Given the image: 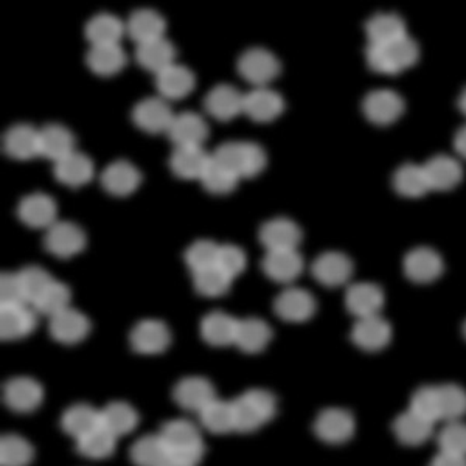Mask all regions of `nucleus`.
<instances>
[{"label": "nucleus", "instance_id": "1", "mask_svg": "<svg viewBox=\"0 0 466 466\" xmlns=\"http://www.w3.org/2000/svg\"><path fill=\"white\" fill-rule=\"evenodd\" d=\"M160 437L170 454V461H184L197 466L201 461L206 445L197 424L188 420H171L162 426Z\"/></svg>", "mask_w": 466, "mask_h": 466}, {"label": "nucleus", "instance_id": "2", "mask_svg": "<svg viewBox=\"0 0 466 466\" xmlns=\"http://www.w3.org/2000/svg\"><path fill=\"white\" fill-rule=\"evenodd\" d=\"M367 64L373 72L381 75H398L412 67L420 58L419 44L412 37L404 36L386 46L366 48Z\"/></svg>", "mask_w": 466, "mask_h": 466}, {"label": "nucleus", "instance_id": "3", "mask_svg": "<svg viewBox=\"0 0 466 466\" xmlns=\"http://www.w3.org/2000/svg\"><path fill=\"white\" fill-rule=\"evenodd\" d=\"M235 431L254 432L274 419L277 400L272 393L263 389H252L232 401Z\"/></svg>", "mask_w": 466, "mask_h": 466}, {"label": "nucleus", "instance_id": "4", "mask_svg": "<svg viewBox=\"0 0 466 466\" xmlns=\"http://www.w3.org/2000/svg\"><path fill=\"white\" fill-rule=\"evenodd\" d=\"M238 72L244 80L258 87H265L280 74V63L276 55L261 47L246 50L238 59Z\"/></svg>", "mask_w": 466, "mask_h": 466}, {"label": "nucleus", "instance_id": "5", "mask_svg": "<svg viewBox=\"0 0 466 466\" xmlns=\"http://www.w3.org/2000/svg\"><path fill=\"white\" fill-rule=\"evenodd\" d=\"M86 233L80 226L70 221H56L47 228L44 237V248L59 258H69L85 249Z\"/></svg>", "mask_w": 466, "mask_h": 466}, {"label": "nucleus", "instance_id": "6", "mask_svg": "<svg viewBox=\"0 0 466 466\" xmlns=\"http://www.w3.org/2000/svg\"><path fill=\"white\" fill-rule=\"evenodd\" d=\"M362 111L371 123L387 127L403 116L404 100L395 90H373L364 98Z\"/></svg>", "mask_w": 466, "mask_h": 466}, {"label": "nucleus", "instance_id": "7", "mask_svg": "<svg viewBox=\"0 0 466 466\" xmlns=\"http://www.w3.org/2000/svg\"><path fill=\"white\" fill-rule=\"evenodd\" d=\"M175 114L167 101L159 96H148L138 101L133 109V120L140 129L149 134L167 133Z\"/></svg>", "mask_w": 466, "mask_h": 466}, {"label": "nucleus", "instance_id": "8", "mask_svg": "<svg viewBox=\"0 0 466 466\" xmlns=\"http://www.w3.org/2000/svg\"><path fill=\"white\" fill-rule=\"evenodd\" d=\"M258 238L268 252L296 250L302 241V230L288 218H274L261 226Z\"/></svg>", "mask_w": 466, "mask_h": 466}, {"label": "nucleus", "instance_id": "9", "mask_svg": "<svg viewBox=\"0 0 466 466\" xmlns=\"http://www.w3.org/2000/svg\"><path fill=\"white\" fill-rule=\"evenodd\" d=\"M171 333L162 320L145 319L138 322L131 331V345L137 353L156 355L168 349Z\"/></svg>", "mask_w": 466, "mask_h": 466}, {"label": "nucleus", "instance_id": "10", "mask_svg": "<svg viewBox=\"0 0 466 466\" xmlns=\"http://www.w3.org/2000/svg\"><path fill=\"white\" fill-rule=\"evenodd\" d=\"M314 431L327 443H344L355 432V419L345 409H325L319 413Z\"/></svg>", "mask_w": 466, "mask_h": 466}, {"label": "nucleus", "instance_id": "11", "mask_svg": "<svg viewBox=\"0 0 466 466\" xmlns=\"http://www.w3.org/2000/svg\"><path fill=\"white\" fill-rule=\"evenodd\" d=\"M173 398L180 408L199 413L213 400H217V392L212 382L206 378L190 377L184 378L176 384Z\"/></svg>", "mask_w": 466, "mask_h": 466}, {"label": "nucleus", "instance_id": "12", "mask_svg": "<svg viewBox=\"0 0 466 466\" xmlns=\"http://www.w3.org/2000/svg\"><path fill=\"white\" fill-rule=\"evenodd\" d=\"M277 316L288 322H305L313 318L316 300L313 294L300 288H289L281 292L274 302Z\"/></svg>", "mask_w": 466, "mask_h": 466}, {"label": "nucleus", "instance_id": "13", "mask_svg": "<svg viewBox=\"0 0 466 466\" xmlns=\"http://www.w3.org/2000/svg\"><path fill=\"white\" fill-rule=\"evenodd\" d=\"M167 134L176 147H202L208 137V127L197 112H182L175 116Z\"/></svg>", "mask_w": 466, "mask_h": 466}, {"label": "nucleus", "instance_id": "14", "mask_svg": "<svg viewBox=\"0 0 466 466\" xmlns=\"http://www.w3.org/2000/svg\"><path fill=\"white\" fill-rule=\"evenodd\" d=\"M345 305L358 319L378 316L384 307V292L375 283H355L347 289Z\"/></svg>", "mask_w": 466, "mask_h": 466}, {"label": "nucleus", "instance_id": "15", "mask_svg": "<svg viewBox=\"0 0 466 466\" xmlns=\"http://www.w3.org/2000/svg\"><path fill=\"white\" fill-rule=\"evenodd\" d=\"M443 272V260L431 248H417L404 258V274L415 283H431Z\"/></svg>", "mask_w": 466, "mask_h": 466}, {"label": "nucleus", "instance_id": "16", "mask_svg": "<svg viewBox=\"0 0 466 466\" xmlns=\"http://www.w3.org/2000/svg\"><path fill=\"white\" fill-rule=\"evenodd\" d=\"M311 269L319 283L329 288L345 285L353 276V263L347 255L340 252L319 255Z\"/></svg>", "mask_w": 466, "mask_h": 466}, {"label": "nucleus", "instance_id": "17", "mask_svg": "<svg viewBox=\"0 0 466 466\" xmlns=\"http://www.w3.org/2000/svg\"><path fill=\"white\" fill-rule=\"evenodd\" d=\"M392 338V329L380 314L371 318L358 319L351 329V339L366 351H378L386 347Z\"/></svg>", "mask_w": 466, "mask_h": 466}, {"label": "nucleus", "instance_id": "18", "mask_svg": "<svg viewBox=\"0 0 466 466\" xmlns=\"http://www.w3.org/2000/svg\"><path fill=\"white\" fill-rule=\"evenodd\" d=\"M17 215L22 223L30 228H48L56 223V204L44 193H32L22 198L17 207Z\"/></svg>", "mask_w": 466, "mask_h": 466}, {"label": "nucleus", "instance_id": "19", "mask_svg": "<svg viewBox=\"0 0 466 466\" xmlns=\"http://www.w3.org/2000/svg\"><path fill=\"white\" fill-rule=\"evenodd\" d=\"M204 106L210 116L228 122L243 112L244 96L235 86L218 85L207 94Z\"/></svg>", "mask_w": 466, "mask_h": 466}, {"label": "nucleus", "instance_id": "20", "mask_svg": "<svg viewBox=\"0 0 466 466\" xmlns=\"http://www.w3.org/2000/svg\"><path fill=\"white\" fill-rule=\"evenodd\" d=\"M36 311L30 305L0 307V336L15 340L25 338L36 329Z\"/></svg>", "mask_w": 466, "mask_h": 466}, {"label": "nucleus", "instance_id": "21", "mask_svg": "<svg viewBox=\"0 0 466 466\" xmlns=\"http://www.w3.org/2000/svg\"><path fill=\"white\" fill-rule=\"evenodd\" d=\"M75 144L74 134L63 125L50 123L39 129V156L55 160V164L75 153Z\"/></svg>", "mask_w": 466, "mask_h": 466}, {"label": "nucleus", "instance_id": "22", "mask_svg": "<svg viewBox=\"0 0 466 466\" xmlns=\"http://www.w3.org/2000/svg\"><path fill=\"white\" fill-rule=\"evenodd\" d=\"M285 109V101L276 90L258 87L244 96L243 112L254 122H270Z\"/></svg>", "mask_w": 466, "mask_h": 466}, {"label": "nucleus", "instance_id": "23", "mask_svg": "<svg viewBox=\"0 0 466 466\" xmlns=\"http://www.w3.org/2000/svg\"><path fill=\"white\" fill-rule=\"evenodd\" d=\"M5 401L8 408L16 412H32L43 403L44 390L39 382L32 378H15L6 382Z\"/></svg>", "mask_w": 466, "mask_h": 466}, {"label": "nucleus", "instance_id": "24", "mask_svg": "<svg viewBox=\"0 0 466 466\" xmlns=\"http://www.w3.org/2000/svg\"><path fill=\"white\" fill-rule=\"evenodd\" d=\"M423 168L431 190H452L463 179V170L459 160L446 154H440L428 160L426 165H423Z\"/></svg>", "mask_w": 466, "mask_h": 466}, {"label": "nucleus", "instance_id": "25", "mask_svg": "<svg viewBox=\"0 0 466 466\" xmlns=\"http://www.w3.org/2000/svg\"><path fill=\"white\" fill-rule=\"evenodd\" d=\"M90 331L89 319L85 314L67 308L50 319V334L61 344H76Z\"/></svg>", "mask_w": 466, "mask_h": 466}, {"label": "nucleus", "instance_id": "26", "mask_svg": "<svg viewBox=\"0 0 466 466\" xmlns=\"http://www.w3.org/2000/svg\"><path fill=\"white\" fill-rule=\"evenodd\" d=\"M4 148L13 159L28 160L36 157L39 156V129L27 123H17L6 131Z\"/></svg>", "mask_w": 466, "mask_h": 466}, {"label": "nucleus", "instance_id": "27", "mask_svg": "<svg viewBox=\"0 0 466 466\" xmlns=\"http://www.w3.org/2000/svg\"><path fill=\"white\" fill-rule=\"evenodd\" d=\"M266 276L279 283H289L302 274V255L296 250H274L268 252L261 261Z\"/></svg>", "mask_w": 466, "mask_h": 466}, {"label": "nucleus", "instance_id": "28", "mask_svg": "<svg viewBox=\"0 0 466 466\" xmlns=\"http://www.w3.org/2000/svg\"><path fill=\"white\" fill-rule=\"evenodd\" d=\"M140 180H142L140 171L127 160L112 162L101 175V184L105 187V190L116 197L131 195L137 188Z\"/></svg>", "mask_w": 466, "mask_h": 466}, {"label": "nucleus", "instance_id": "29", "mask_svg": "<svg viewBox=\"0 0 466 466\" xmlns=\"http://www.w3.org/2000/svg\"><path fill=\"white\" fill-rule=\"evenodd\" d=\"M212 156L202 147H176L170 156V168L182 179H201Z\"/></svg>", "mask_w": 466, "mask_h": 466}, {"label": "nucleus", "instance_id": "30", "mask_svg": "<svg viewBox=\"0 0 466 466\" xmlns=\"http://www.w3.org/2000/svg\"><path fill=\"white\" fill-rule=\"evenodd\" d=\"M367 39L370 46H386L408 36L406 24L397 13H378L366 22Z\"/></svg>", "mask_w": 466, "mask_h": 466}, {"label": "nucleus", "instance_id": "31", "mask_svg": "<svg viewBox=\"0 0 466 466\" xmlns=\"http://www.w3.org/2000/svg\"><path fill=\"white\" fill-rule=\"evenodd\" d=\"M165 28L167 24L164 17L151 8L134 11L127 24V35L133 37V41H136L137 46L164 37Z\"/></svg>", "mask_w": 466, "mask_h": 466}, {"label": "nucleus", "instance_id": "32", "mask_svg": "<svg viewBox=\"0 0 466 466\" xmlns=\"http://www.w3.org/2000/svg\"><path fill=\"white\" fill-rule=\"evenodd\" d=\"M176 48L167 37H159L149 43L140 44L136 50V59L144 69L160 74L175 64Z\"/></svg>", "mask_w": 466, "mask_h": 466}, {"label": "nucleus", "instance_id": "33", "mask_svg": "<svg viewBox=\"0 0 466 466\" xmlns=\"http://www.w3.org/2000/svg\"><path fill=\"white\" fill-rule=\"evenodd\" d=\"M156 87L164 98L179 100L188 96L195 87V75L186 66L173 64L168 69L156 75Z\"/></svg>", "mask_w": 466, "mask_h": 466}, {"label": "nucleus", "instance_id": "34", "mask_svg": "<svg viewBox=\"0 0 466 466\" xmlns=\"http://www.w3.org/2000/svg\"><path fill=\"white\" fill-rule=\"evenodd\" d=\"M237 329H238V320L223 311H212L202 319V338L207 344L213 345V347L235 344Z\"/></svg>", "mask_w": 466, "mask_h": 466}, {"label": "nucleus", "instance_id": "35", "mask_svg": "<svg viewBox=\"0 0 466 466\" xmlns=\"http://www.w3.org/2000/svg\"><path fill=\"white\" fill-rule=\"evenodd\" d=\"M55 176L61 184L76 188L92 179L94 164L86 154L75 151L55 164Z\"/></svg>", "mask_w": 466, "mask_h": 466}, {"label": "nucleus", "instance_id": "36", "mask_svg": "<svg viewBox=\"0 0 466 466\" xmlns=\"http://www.w3.org/2000/svg\"><path fill=\"white\" fill-rule=\"evenodd\" d=\"M392 430L403 445L419 446L423 445L424 441L432 435L434 423L421 419L412 410H406L395 419Z\"/></svg>", "mask_w": 466, "mask_h": 466}, {"label": "nucleus", "instance_id": "37", "mask_svg": "<svg viewBox=\"0 0 466 466\" xmlns=\"http://www.w3.org/2000/svg\"><path fill=\"white\" fill-rule=\"evenodd\" d=\"M138 413L131 404L114 401L100 410V426L114 437H122L136 430Z\"/></svg>", "mask_w": 466, "mask_h": 466}, {"label": "nucleus", "instance_id": "38", "mask_svg": "<svg viewBox=\"0 0 466 466\" xmlns=\"http://www.w3.org/2000/svg\"><path fill=\"white\" fill-rule=\"evenodd\" d=\"M86 63L96 75L111 76L127 66V54L118 44L92 46L86 55Z\"/></svg>", "mask_w": 466, "mask_h": 466}, {"label": "nucleus", "instance_id": "39", "mask_svg": "<svg viewBox=\"0 0 466 466\" xmlns=\"http://www.w3.org/2000/svg\"><path fill=\"white\" fill-rule=\"evenodd\" d=\"M270 339H272V329L265 320L258 318L238 320L235 345H238L239 349L246 353H258L261 350H265Z\"/></svg>", "mask_w": 466, "mask_h": 466}, {"label": "nucleus", "instance_id": "40", "mask_svg": "<svg viewBox=\"0 0 466 466\" xmlns=\"http://www.w3.org/2000/svg\"><path fill=\"white\" fill-rule=\"evenodd\" d=\"M100 426V410L89 404H75L64 412L61 428L66 434L72 435L75 440L89 434L90 431Z\"/></svg>", "mask_w": 466, "mask_h": 466}, {"label": "nucleus", "instance_id": "41", "mask_svg": "<svg viewBox=\"0 0 466 466\" xmlns=\"http://www.w3.org/2000/svg\"><path fill=\"white\" fill-rule=\"evenodd\" d=\"M127 27L118 17L109 13H100L86 25V37L92 46H112L122 39Z\"/></svg>", "mask_w": 466, "mask_h": 466}, {"label": "nucleus", "instance_id": "42", "mask_svg": "<svg viewBox=\"0 0 466 466\" xmlns=\"http://www.w3.org/2000/svg\"><path fill=\"white\" fill-rule=\"evenodd\" d=\"M131 461L136 466H165L170 454L160 434H148L131 446Z\"/></svg>", "mask_w": 466, "mask_h": 466}, {"label": "nucleus", "instance_id": "43", "mask_svg": "<svg viewBox=\"0 0 466 466\" xmlns=\"http://www.w3.org/2000/svg\"><path fill=\"white\" fill-rule=\"evenodd\" d=\"M393 188L400 197L421 198L430 193V184L423 167L404 164L393 175Z\"/></svg>", "mask_w": 466, "mask_h": 466}, {"label": "nucleus", "instance_id": "44", "mask_svg": "<svg viewBox=\"0 0 466 466\" xmlns=\"http://www.w3.org/2000/svg\"><path fill=\"white\" fill-rule=\"evenodd\" d=\"M201 424L212 434H228L235 431V417H233L232 401L213 400L199 412Z\"/></svg>", "mask_w": 466, "mask_h": 466}, {"label": "nucleus", "instance_id": "45", "mask_svg": "<svg viewBox=\"0 0 466 466\" xmlns=\"http://www.w3.org/2000/svg\"><path fill=\"white\" fill-rule=\"evenodd\" d=\"M116 437H114L111 432L98 426L96 430L90 431L89 434L76 440V451L87 459L100 461L112 456V452L116 450Z\"/></svg>", "mask_w": 466, "mask_h": 466}, {"label": "nucleus", "instance_id": "46", "mask_svg": "<svg viewBox=\"0 0 466 466\" xmlns=\"http://www.w3.org/2000/svg\"><path fill=\"white\" fill-rule=\"evenodd\" d=\"M439 389L440 420L457 421L466 413V390L459 384H441Z\"/></svg>", "mask_w": 466, "mask_h": 466}, {"label": "nucleus", "instance_id": "47", "mask_svg": "<svg viewBox=\"0 0 466 466\" xmlns=\"http://www.w3.org/2000/svg\"><path fill=\"white\" fill-rule=\"evenodd\" d=\"M70 289L61 281L54 280L50 283V287L43 292V296L37 299L33 309L36 313L44 314L52 319L56 314L63 313L64 309H67L70 303Z\"/></svg>", "mask_w": 466, "mask_h": 466}, {"label": "nucleus", "instance_id": "48", "mask_svg": "<svg viewBox=\"0 0 466 466\" xmlns=\"http://www.w3.org/2000/svg\"><path fill=\"white\" fill-rule=\"evenodd\" d=\"M35 451L27 440L19 435H5L0 441V465L27 466L33 461Z\"/></svg>", "mask_w": 466, "mask_h": 466}, {"label": "nucleus", "instance_id": "49", "mask_svg": "<svg viewBox=\"0 0 466 466\" xmlns=\"http://www.w3.org/2000/svg\"><path fill=\"white\" fill-rule=\"evenodd\" d=\"M17 277H19V281H21L22 292H24V297H25V302L30 307L35 305L37 299L43 296V292L55 280L48 274L47 270L39 268V266H25L24 269L17 272Z\"/></svg>", "mask_w": 466, "mask_h": 466}, {"label": "nucleus", "instance_id": "50", "mask_svg": "<svg viewBox=\"0 0 466 466\" xmlns=\"http://www.w3.org/2000/svg\"><path fill=\"white\" fill-rule=\"evenodd\" d=\"M193 283L197 291L204 297H221L230 289L232 279L224 274L218 266L199 270L193 274Z\"/></svg>", "mask_w": 466, "mask_h": 466}, {"label": "nucleus", "instance_id": "51", "mask_svg": "<svg viewBox=\"0 0 466 466\" xmlns=\"http://www.w3.org/2000/svg\"><path fill=\"white\" fill-rule=\"evenodd\" d=\"M238 179V176L233 175L232 171L224 168L223 165L218 164L212 157L199 180H201L202 186L206 187V190L210 191L213 195H228L230 191L235 190Z\"/></svg>", "mask_w": 466, "mask_h": 466}, {"label": "nucleus", "instance_id": "52", "mask_svg": "<svg viewBox=\"0 0 466 466\" xmlns=\"http://www.w3.org/2000/svg\"><path fill=\"white\" fill-rule=\"evenodd\" d=\"M409 410L420 415L431 423L440 421L439 389L437 386L419 387L410 398Z\"/></svg>", "mask_w": 466, "mask_h": 466}, {"label": "nucleus", "instance_id": "53", "mask_svg": "<svg viewBox=\"0 0 466 466\" xmlns=\"http://www.w3.org/2000/svg\"><path fill=\"white\" fill-rule=\"evenodd\" d=\"M218 250H219V246L215 241L198 239L186 250L184 258H186L187 266L195 274V272H199V270L208 269V268L217 266Z\"/></svg>", "mask_w": 466, "mask_h": 466}, {"label": "nucleus", "instance_id": "54", "mask_svg": "<svg viewBox=\"0 0 466 466\" xmlns=\"http://www.w3.org/2000/svg\"><path fill=\"white\" fill-rule=\"evenodd\" d=\"M440 451L459 454L466 457V424L457 421H448L439 434Z\"/></svg>", "mask_w": 466, "mask_h": 466}, {"label": "nucleus", "instance_id": "55", "mask_svg": "<svg viewBox=\"0 0 466 466\" xmlns=\"http://www.w3.org/2000/svg\"><path fill=\"white\" fill-rule=\"evenodd\" d=\"M217 266L233 280L246 268V255L235 244H223L218 250Z\"/></svg>", "mask_w": 466, "mask_h": 466}, {"label": "nucleus", "instance_id": "56", "mask_svg": "<svg viewBox=\"0 0 466 466\" xmlns=\"http://www.w3.org/2000/svg\"><path fill=\"white\" fill-rule=\"evenodd\" d=\"M213 160L224 168L232 171L233 175L241 177L243 171V142H226L219 145L212 154Z\"/></svg>", "mask_w": 466, "mask_h": 466}, {"label": "nucleus", "instance_id": "57", "mask_svg": "<svg viewBox=\"0 0 466 466\" xmlns=\"http://www.w3.org/2000/svg\"><path fill=\"white\" fill-rule=\"evenodd\" d=\"M27 305L22 292L21 281L16 274L2 272L0 277V307H16Z\"/></svg>", "mask_w": 466, "mask_h": 466}, {"label": "nucleus", "instance_id": "58", "mask_svg": "<svg viewBox=\"0 0 466 466\" xmlns=\"http://www.w3.org/2000/svg\"><path fill=\"white\" fill-rule=\"evenodd\" d=\"M266 167L265 149L255 142H243V171L241 177L260 175Z\"/></svg>", "mask_w": 466, "mask_h": 466}, {"label": "nucleus", "instance_id": "59", "mask_svg": "<svg viewBox=\"0 0 466 466\" xmlns=\"http://www.w3.org/2000/svg\"><path fill=\"white\" fill-rule=\"evenodd\" d=\"M430 466H466V457L440 451L439 454L431 461Z\"/></svg>", "mask_w": 466, "mask_h": 466}, {"label": "nucleus", "instance_id": "60", "mask_svg": "<svg viewBox=\"0 0 466 466\" xmlns=\"http://www.w3.org/2000/svg\"><path fill=\"white\" fill-rule=\"evenodd\" d=\"M454 148L466 159V127H461L454 137Z\"/></svg>", "mask_w": 466, "mask_h": 466}, {"label": "nucleus", "instance_id": "61", "mask_svg": "<svg viewBox=\"0 0 466 466\" xmlns=\"http://www.w3.org/2000/svg\"><path fill=\"white\" fill-rule=\"evenodd\" d=\"M459 109L466 116V87L461 92V96H459Z\"/></svg>", "mask_w": 466, "mask_h": 466}, {"label": "nucleus", "instance_id": "62", "mask_svg": "<svg viewBox=\"0 0 466 466\" xmlns=\"http://www.w3.org/2000/svg\"><path fill=\"white\" fill-rule=\"evenodd\" d=\"M165 466H193V465H188V463H184V461H167V463H165Z\"/></svg>", "mask_w": 466, "mask_h": 466}, {"label": "nucleus", "instance_id": "63", "mask_svg": "<svg viewBox=\"0 0 466 466\" xmlns=\"http://www.w3.org/2000/svg\"><path fill=\"white\" fill-rule=\"evenodd\" d=\"M463 334H465V338H466V322H465V325H463Z\"/></svg>", "mask_w": 466, "mask_h": 466}]
</instances>
